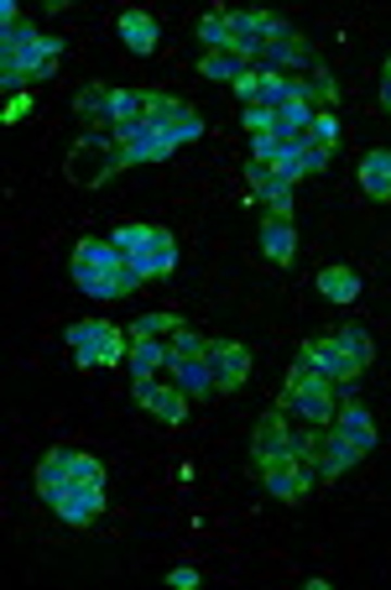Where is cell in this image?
Segmentation results:
<instances>
[{
  "label": "cell",
  "mask_w": 391,
  "mask_h": 590,
  "mask_svg": "<svg viewBox=\"0 0 391 590\" xmlns=\"http://www.w3.org/2000/svg\"><path fill=\"white\" fill-rule=\"evenodd\" d=\"M110 131H115V126H110ZM115 136L126 141V158L130 162H167V158H173V147H178V141L162 131V126H152V121L126 126V131H115Z\"/></svg>",
  "instance_id": "obj_13"
},
{
  "label": "cell",
  "mask_w": 391,
  "mask_h": 590,
  "mask_svg": "<svg viewBox=\"0 0 391 590\" xmlns=\"http://www.w3.org/2000/svg\"><path fill=\"white\" fill-rule=\"evenodd\" d=\"M68 350H74V361L84 372H94V366H115L121 355H130V340L121 324H104V319H78L68 324Z\"/></svg>",
  "instance_id": "obj_5"
},
{
  "label": "cell",
  "mask_w": 391,
  "mask_h": 590,
  "mask_svg": "<svg viewBox=\"0 0 391 590\" xmlns=\"http://www.w3.org/2000/svg\"><path fill=\"white\" fill-rule=\"evenodd\" d=\"M130 381H147L156 366H167V340H152V335H141V340H130Z\"/></svg>",
  "instance_id": "obj_24"
},
{
  "label": "cell",
  "mask_w": 391,
  "mask_h": 590,
  "mask_svg": "<svg viewBox=\"0 0 391 590\" xmlns=\"http://www.w3.org/2000/svg\"><path fill=\"white\" fill-rule=\"evenodd\" d=\"M245 178H251V193H256L261 204L272 210V215H292V184H287L277 167H266V162L251 158V167H245Z\"/></svg>",
  "instance_id": "obj_15"
},
{
  "label": "cell",
  "mask_w": 391,
  "mask_h": 590,
  "mask_svg": "<svg viewBox=\"0 0 391 590\" xmlns=\"http://www.w3.org/2000/svg\"><path fill=\"white\" fill-rule=\"evenodd\" d=\"M381 105L391 110V79H381Z\"/></svg>",
  "instance_id": "obj_38"
},
{
  "label": "cell",
  "mask_w": 391,
  "mask_h": 590,
  "mask_svg": "<svg viewBox=\"0 0 391 590\" xmlns=\"http://www.w3.org/2000/svg\"><path fill=\"white\" fill-rule=\"evenodd\" d=\"M329 439H335L339 450L350 455V465H355V460H365L370 450H376V424H370V413H365L361 403H350L344 413H339V424L329 429Z\"/></svg>",
  "instance_id": "obj_11"
},
{
  "label": "cell",
  "mask_w": 391,
  "mask_h": 590,
  "mask_svg": "<svg viewBox=\"0 0 391 590\" xmlns=\"http://www.w3.org/2000/svg\"><path fill=\"white\" fill-rule=\"evenodd\" d=\"M256 68H318V58H313V42H303L298 32L287 27L282 37H272L266 48H261V58H256Z\"/></svg>",
  "instance_id": "obj_14"
},
{
  "label": "cell",
  "mask_w": 391,
  "mask_h": 590,
  "mask_svg": "<svg viewBox=\"0 0 391 590\" xmlns=\"http://www.w3.org/2000/svg\"><path fill=\"white\" fill-rule=\"evenodd\" d=\"M313 141H318V147H329V152H335V141H339V121L335 115H329V110H318V115H313Z\"/></svg>",
  "instance_id": "obj_32"
},
{
  "label": "cell",
  "mask_w": 391,
  "mask_h": 590,
  "mask_svg": "<svg viewBox=\"0 0 391 590\" xmlns=\"http://www.w3.org/2000/svg\"><path fill=\"white\" fill-rule=\"evenodd\" d=\"M26 110H31V95H16V100H11V105H5V121H11V126H16V121H22Z\"/></svg>",
  "instance_id": "obj_37"
},
{
  "label": "cell",
  "mask_w": 391,
  "mask_h": 590,
  "mask_svg": "<svg viewBox=\"0 0 391 590\" xmlns=\"http://www.w3.org/2000/svg\"><path fill=\"white\" fill-rule=\"evenodd\" d=\"M110 241H115V251L126 256L130 267L141 272V283L178 267V246H173V230H162V225H121Z\"/></svg>",
  "instance_id": "obj_3"
},
{
  "label": "cell",
  "mask_w": 391,
  "mask_h": 590,
  "mask_svg": "<svg viewBox=\"0 0 391 590\" xmlns=\"http://www.w3.org/2000/svg\"><path fill=\"white\" fill-rule=\"evenodd\" d=\"M318 293L329 298V303H355L361 298V277L350 267H324L318 272Z\"/></svg>",
  "instance_id": "obj_26"
},
{
  "label": "cell",
  "mask_w": 391,
  "mask_h": 590,
  "mask_svg": "<svg viewBox=\"0 0 391 590\" xmlns=\"http://www.w3.org/2000/svg\"><path fill=\"white\" fill-rule=\"evenodd\" d=\"M313 100H287V105L272 110V126H277V136H287V141H303V136L313 131Z\"/></svg>",
  "instance_id": "obj_22"
},
{
  "label": "cell",
  "mask_w": 391,
  "mask_h": 590,
  "mask_svg": "<svg viewBox=\"0 0 391 590\" xmlns=\"http://www.w3.org/2000/svg\"><path fill=\"white\" fill-rule=\"evenodd\" d=\"M63 486H74V450H48L42 465H37V491H42V502H52Z\"/></svg>",
  "instance_id": "obj_20"
},
{
  "label": "cell",
  "mask_w": 391,
  "mask_h": 590,
  "mask_svg": "<svg viewBox=\"0 0 391 590\" xmlns=\"http://www.w3.org/2000/svg\"><path fill=\"white\" fill-rule=\"evenodd\" d=\"M178 329H182V324L173 319V314H141L126 335H130V340H141V335H152V340H156V335H178Z\"/></svg>",
  "instance_id": "obj_30"
},
{
  "label": "cell",
  "mask_w": 391,
  "mask_h": 590,
  "mask_svg": "<svg viewBox=\"0 0 391 590\" xmlns=\"http://www.w3.org/2000/svg\"><path fill=\"white\" fill-rule=\"evenodd\" d=\"M335 340H339V350L350 355V366H355V372H365V366H370V355H376V346H370V335H365V329H355V324H344V329H335Z\"/></svg>",
  "instance_id": "obj_29"
},
{
  "label": "cell",
  "mask_w": 391,
  "mask_h": 590,
  "mask_svg": "<svg viewBox=\"0 0 391 590\" xmlns=\"http://www.w3.org/2000/svg\"><path fill=\"white\" fill-rule=\"evenodd\" d=\"M245 131H251V136L277 131V126H272V110H266V105H251V110H245Z\"/></svg>",
  "instance_id": "obj_35"
},
{
  "label": "cell",
  "mask_w": 391,
  "mask_h": 590,
  "mask_svg": "<svg viewBox=\"0 0 391 590\" xmlns=\"http://www.w3.org/2000/svg\"><path fill=\"white\" fill-rule=\"evenodd\" d=\"M313 470L308 460H298V455H282V460H266V465H256V481L272 491V497H282V502H303L313 491Z\"/></svg>",
  "instance_id": "obj_7"
},
{
  "label": "cell",
  "mask_w": 391,
  "mask_h": 590,
  "mask_svg": "<svg viewBox=\"0 0 391 590\" xmlns=\"http://www.w3.org/2000/svg\"><path fill=\"white\" fill-rule=\"evenodd\" d=\"M329 387H335V381H324V376H318L308 361L298 355V366H292V376H287V392H282V413H298L303 424H329V418H335Z\"/></svg>",
  "instance_id": "obj_6"
},
{
  "label": "cell",
  "mask_w": 391,
  "mask_h": 590,
  "mask_svg": "<svg viewBox=\"0 0 391 590\" xmlns=\"http://www.w3.org/2000/svg\"><path fill=\"white\" fill-rule=\"evenodd\" d=\"M245 68H256V63H245V58H235V53H204L199 58V74H204V79H219V84H235Z\"/></svg>",
  "instance_id": "obj_28"
},
{
  "label": "cell",
  "mask_w": 391,
  "mask_h": 590,
  "mask_svg": "<svg viewBox=\"0 0 391 590\" xmlns=\"http://www.w3.org/2000/svg\"><path fill=\"white\" fill-rule=\"evenodd\" d=\"M303 361H308V366L324 376V381H355V376H361L355 366H350V355L339 350L335 335H324V340H308V346H303Z\"/></svg>",
  "instance_id": "obj_17"
},
{
  "label": "cell",
  "mask_w": 391,
  "mask_h": 590,
  "mask_svg": "<svg viewBox=\"0 0 391 590\" xmlns=\"http://www.w3.org/2000/svg\"><path fill=\"white\" fill-rule=\"evenodd\" d=\"M230 89L240 95V100H245V110L261 105V68H245V74H240V79H235Z\"/></svg>",
  "instance_id": "obj_33"
},
{
  "label": "cell",
  "mask_w": 391,
  "mask_h": 590,
  "mask_svg": "<svg viewBox=\"0 0 391 590\" xmlns=\"http://www.w3.org/2000/svg\"><path fill=\"white\" fill-rule=\"evenodd\" d=\"M63 37H37V32L16 22L5 27V42H0V58H5V89H26L37 79H52L58 63H63Z\"/></svg>",
  "instance_id": "obj_2"
},
{
  "label": "cell",
  "mask_w": 391,
  "mask_h": 590,
  "mask_svg": "<svg viewBox=\"0 0 391 590\" xmlns=\"http://www.w3.org/2000/svg\"><path fill=\"white\" fill-rule=\"evenodd\" d=\"M74 110L89 126H104V121H110V89H104V84H84L74 95Z\"/></svg>",
  "instance_id": "obj_27"
},
{
  "label": "cell",
  "mask_w": 391,
  "mask_h": 590,
  "mask_svg": "<svg viewBox=\"0 0 391 590\" xmlns=\"http://www.w3.org/2000/svg\"><path fill=\"white\" fill-rule=\"evenodd\" d=\"M251 455H256V465L292 455V424L282 418V407H277V413H261L256 434H251Z\"/></svg>",
  "instance_id": "obj_16"
},
{
  "label": "cell",
  "mask_w": 391,
  "mask_h": 590,
  "mask_svg": "<svg viewBox=\"0 0 391 590\" xmlns=\"http://www.w3.org/2000/svg\"><path fill=\"white\" fill-rule=\"evenodd\" d=\"M361 188L370 193V199L391 204V152L387 147H376V152H365L361 158Z\"/></svg>",
  "instance_id": "obj_21"
},
{
  "label": "cell",
  "mask_w": 391,
  "mask_h": 590,
  "mask_svg": "<svg viewBox=\"0 0 391 590\" xmlns=\"http://www.w3.org/2000/svg\"><path fill=\"white\" fill-rule=\"evenodd\" d=\"M115 27H121V42H126L136 58L156 53V37H162V27H156L152 11H136V5H130V11H121V22H115Z\"/></svg>",
  "instance_id": "obj_19"
},
{
  "label": "cell",
  "mask_w": 391,
  "mask_h": 590,
  "mask_svg": "<svg viewBox=\"0 0 391 590\" xmlns=\"http://www.w3.org/2000/svg\"><path fill=\"white\" fill-rule=\"evenodd\" d=\"M68 272H74V283L89 298H126L141 288V272L115 251V241H78Z\"/></svg>",
  "instance_id": "obj_1"
},
{
  "label": "cell",
  "mask_w": 391,
  "mask_h": 590,
  "mask_svg": "<svg viewBox=\"0 0 391 590\" xmlns=\"http://www.w3.org/2000/svg\"><path fill=\"white\" fill-rule=\"evenodd\" d=\"M381 79H391V58H387V74H381Z\"/></svg>",
  "instance_id": "obj_39"
},
{
  "label": "cell",
  "mask_w": 391,
  "mask_h": 590,
  "mask_svg": "<svg viewBox=\"0 0 391 590\" xmlns=\"http://www.w3.org/2000/svg\"><path fill=\"white\" fill-rule=\"evenodd\" d=\"M74 481H104V465H100L94 455L74 450Z\"/></svg>",
  "instance_id": "obj_34"
},
{
  "label": "cell",
  "mask_w": 391,
  "mask_h": 590,
  "mask_svg": "<svg viewBox=\"0 0 391 590\" xmlns=\"http://www.w3.org/2000/svg\"><path fill=\"white\" fill-rule=\"evenodd\" d=\"M308 100H313V105H324V110H329V105H335V100H339V89H335V79H329V74H324V68H313V84H308Z\"/></svg>",
  "instance_id": "obj_31"
},
{
  "label": "cell",
  "mask_w": 391,
  "mask_h": 590,
  "mask_svg": "<svg viewBox=\"0 0 391 590\" xmlns=\"http://www.w3.org/2000/svg\"><path fill=\"white\" fill-rule=\"evenodd\" d=\"M209 366H214V392H240L251 376V350L240 340H214L209 346Z\"/></svg>",
  "instance_id": "obj_12"
},
{
  "label": "cell",
  "mask_w": 391,
  "mask_h": 590,
  "mask_svg": "<svg viewBox=\"0 0 391 590\" xmlns=\"http://www.w3.org/2000/svg\"><path fill=\"white\" fill-rule=\"evenodd\" d=\"M130 398L152 413L156 424H182V413H188V392H182L178 381H130Z\"/></svg>",
  "instance_id": "obj_9"
},
{
  "label": "cell",
  "mask_w": 391,
  "mask_h": 590,
  "mask_svg": "<svg viewBox=\"0 0 391 590\" xmlns=\"http://www.w3.org/2000/svg\"><path fill=\"white\" fill-rule=\"evenodd\" d=\"M141 121H147V95H136V89H110V121H104V126L126 131V126H141Z\"/></svg>",
  "instance_id": "obj_25"
},
{
  "label": "cell",
  "mask_w": 391,
  "mask_h": 590,
  "mask_svg": "<svg viewBox=\"0 0 391 590\" xmlns=\"http://www.w3.org/2000/svg\"><path fill=\"white\" fill-rule=\"evenodd\" d=\"M121 167H130V158H126V141L110 131V126H89V131L78 136V147L68 152L74 184H104V178H115Z\"/></svg>",
  "instance_id": "obj_4"
},
{
  "label": "cell",
  "mask_w": 391,
  "mask_h": 590,
  "mask_svg": "<svg viewBox=\"0 0 391 590\" xmlns=\"http://www.w3.org/2000/svg\"><path fill=\"white\" fill-rule=\"evenodd\" d=\"M173 376L188 398H209L214 392V366H209V350L204 355H188V361H173Z\"/></svg>",
  "instance_id": "obj_23"
},
{
  "label": "cell",
  "mask_w": 391,
  "mask_h": 590,
  "mask_svg": "<svg viewBox=\"0 0 391 590\" xmlns=\"http://www.w3.org/2000/svg\"><path fill=\"white\" fill-rule=\"evenodd\" d=\"M147 121H152V126H162L173 141H199V136H204L199 110L182 105V100H167V95H147Z\"/></svg>",
  "instance_id": "obj_10"
},
{
  "label": "cell",
  "mask_w": 391,
  "mask_h": 590,
  "mask_svg": "<svg viewBox=\"0 0 391 590\" xmlns=\"http://www.w3.org/2000/svg\"><path fill=\"white\" fill-rule=\"evenodd\" d=\"M167 586H178V590H193V586H199V569H188V564H178V569L167 575Z\"/></svg>",
  "instance_id": "obj_36"
},
{
  "label": "cell",
  "mask_w": 391,
  "mask_h": 590,
  "mask_svg": "<svg viewBox=\"0 0 391 590\" xmlns=\"http://www.w3.org/2000/svg\"><path fill=\"white\" fill-rule=\"evenodd\" d=\"M261 256H266L272 267H292V262H298V230H292V219L272 215L261 225Z\"/></svg>",
  "instance_id": "obj_18"
},
{
  "label": "cell",
  "mask_w": 391,
  "mask_h": 590,
  "mask_svg": "<svg viewBox=\"0 0 391 590\" xmlns=\"http://www.w3.org/2000/svg\"><path fill=\"white\" fill-rule=\"evenodd\" d=\"M48 507L58 512L68 528H89V523L104 512V481H74V486H63Z\"/></svg>",
  "instance_id": "obj_8"
}]
</instances>
